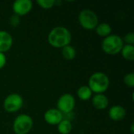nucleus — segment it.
<instances>
[{
  "instance_id": "nucleus-17",
  "label": "nucleus",
  "mask_w": 134,
  "mask_h": 134,
  "mask_svg": "<svg viewBox=\"0 0 134 134\" xmlns=\"http://www.w3.org/2000/svg\"><path fill=\"white\" fill-rule=\"evenodd\" d=\"M77 54L76 49L71 45H68L62 48V56L68 60H71L75 58Z\"/></svg>"
},
{
  "instance_id": "nucleus-13",
  "label": "nucleus",
  "mask_w": 134,
  "mask_h": 134,
  "mask_svg": "<svg viewBox=\"0 0 134 134\" xmlns=\"http://www.w3.org/2000/svg\"><path fill=\"white\" fill-rule=\"evenodd\" d=\"M95 31L99 36L106 38L108 35H111L112 28L111 25L108 23H100L98 24V25L95 28Z\"/></svg>"
},
{
  "instance_id": "nucleus-14",
  "label": "nucleus",
  "mask_w": 134,
  "mask_h": 134,
  "mask_svg": "<svg viewBox=\"0 0 134 134\" xmlns=\"http://www.w3.org/2000/svg\"><path fill=\"white\" fill-rule=\"evenodd\" d=\"M77 95L81 100L87 101L92 97L93 92L88 86H82L78 89Z\"/></svg>"
},
{
  "instance_id": "nucleus-7",
  "label": "nucleus",
  "mask_w": 134,
  "mask_h": 134,
  "mask_svg": "<svg viewBox=\"0 0 134 134\" xmlns=\"http://www.w3.org/2000/svg\"><path fill=\"white\" fill-rule=\"evenodd\" d=\"M75 107V99L71 93L62 94L57 102V109L63 115L70 114L73 111Z\"/></svg>"
},
{
  "instance_id": "nucleus-4",
  "label": "nucleus",
  "mask_w": 134,
  "mask_h": 134,
  "mask_svg": "<svg viewBox=\"0 0 134 134\" xmlns=\"http://www.w3.org/2000/svg\"><path fill=\"white\" fill-rule=\"evenodd\" d=\"M78 18L81 27L88 31L95 30L99 24L97 15L91 9H85L81 10Z\"/></svg>"
},
{
  "instance_id": "nucleus-1",
  "label": "nucleus",
  "mask_w": 134,
  "mask_h": 134,
  "mask_svg": "<svg viewBox=\"0 0 134 134\" xmlns=\"http://www.w3.org/2000/svg\"><path fill=\"white\" fill-rule=\"evenodd\" d=\"M72 39L71 31L64 27H56L53 28L48 35V42L49 45L54 48H64L70 45Z\"/></svg>"
},
{
  "instance_id": "nucleus-20",
  "label": "nucleus",
  "mask_w": 134,
  "mask_h": 134,
  "mask_svg": "<svg viewBox=\"0 0 134 134\" xmlns=\"http://www.w3.org/2000/svg\"><path fill=\"white\" fill-rule=\"evenodd\" d=\"M20 16L16 15V14H13L11 15V16L9 17V22L10 24V25L13 27H18V25L20 24Z\"/></svg>"
},
{
  "instance_id": "nucleus-15",
  "label": "nucleus",
  "mask_w": 134,
  "mask_h": 134,
  "mask_svg": "<svg viewBox=\"0 0 134 134\" xmlns=\"http://www.w3.org/2000/svg\"><path fill=\"white\" fill-rule=\"evenodd\" d=\"M58 132L60 134H69L72 130V124L69 119H64L57 125Z\"/></svg>"
},
{
  "instance_id": "nucleus-16",
  "label": "nucleus",
  "mask_w": 134,
  "mask_h": 134,
  "mask_svg": "<svg viewBox=\"0 0 134 134\" xmlns=\"http://www.w3.org/2000/svg\"><path fill=\"white\" fill-rule=\"evenodd\" d=\"M120 53L122 57L126 60L133 61L134 60V46L124 44Z\"/></svg>"
},
{
  "instance_id": "nucleus-10",
  "label": "nucleus",
  "mask_w": 134,
  "mask_h": 134,
  "mask_svg": "<svg viewBox=\"0 0 134 134\" xmlns=\"http://www.w3.org/2000/svg\"><path fill=\"white\" fill-rule=\"evenodd\" d=\"M126 115V111L122 105H114L109 108L108 116L115 122H119L125 119Z\"/></svg>"
},
{
  "instance_id": "nucleus-19",
  "label": "nucleus",
  "mask_w": 134,
  "mask_h": 134,
  "mask_svg": "<svg viewBox=\"0 0 134 134\" xmlns=\"http://www.w3.org/2000/svg\"><path fill=\"white\" fill-rule=\"evenodd\" d=\"M124 83L126 86L130 88H133L134 87V73L130 72L128 73L125 75L124 77Z\"/></svg>"
},
{
  "instance_id": "nucleus-8",
  "label": "nucleus",
  "mask_w": 134,
  "mask_h": 134,
  "mask_svg": "<svg viewBox=\"0 0 134 134\" xmlns=\"http://www.w3.org/2000/svg\"><path fill=\"white\" fill-rule=\"evenodd\" d=\"M32 7L33 3L31 0H16L13 3L12 9L14 14L22 16L28 14Z\"/></svg>"
},
{
  "instance_id": "nucleus-9",
  "label": "nucleus",
  "mask_w": 134,
  "mask_h": 134,
  "mask_svg": "<svg viewBox=\"0 0 134 134\" xmlns=\"http://www.w3.org/2000/svg\"><path fill=\"white\" fill-rule=\"evenodd\" d=\"M43 118L48 124L57 126L64 119V115L57 108H50L45 112Z\"/></svg>"
},
{
  "instance_id": "nucleus-2",
  "label": "nucleus",
  "mask_w": 134,
  "mask_h": 134,
  "mask_svg": "<svg viewBox=\"0 0 134 134\" xmlns=\"http://www.w3.org/2000/svg\"><path fill=\"white\" fill-rule=\"evenodd\" d=\"M110 86V79L108 76L101 71L93 73L89 79L88 86L92 90L93 93H104L108 90Z\"/></svg>"
},
{
  "instance_id": "nucleus-6",
  "label": "nucleus",
  "mask_w": 134,
  "mask_h": 134,
  "mask_svg": "<svg viewBox=\"0 0 134 134\" xmlns=\"http://www.w3.org/2000/svg\"><path fill=\"white\" fill-rule=\"evenodd\" d=\"M24 104V100L21 95L16 93L9 94L3 101L4 109L9 113H13L18 111L22 108Z\"/></svg>"
},
{
  "instance_id": "nucleus-12",
  "label": "nucleus",
  "mask_w": 134,
  "mask_h": 134,
  "mask_svg": "<svg viewBox=\"0 0 134 134\" xmlns=\"http://www.w3.org/2000/svg\"><path fill=\"white\" fill-rule=\"evenodd\" d=\"M93 106L97 110H104L109 105V100L104 93L95 94L92 97Z\"/></svg>"
},
{
  "instance_id": "nucleus-21",
  "label": "nucleus",
  "mask_w": 134,
  "mask_h": 134,
  "mask_svg": "<svg viewBox=\"0 0 134 134\" xmlns=\"http://www.w3.org/2000/svg\"><path fill=\"white\" fill-rule=\"evenodd\" d=\"M123 42H126V45H132L134 44V34L133 32H129L125 35V36L122 38Z\"/></svg>"
},
{
  "instance_id": "nucleus-18",
  "label": "nucleus",
  "mask_w": 134,
  "mask_h": 134,
  "mask_svg": "<svg viewBox=\"0 0 134 134\" xmlns=\"http://www.w3.org/2000/svg\"><path fill=\"white\" fill-rule=\"evenodd\" d=\"M37 4L44 9H49L55 6V0H38Z\"/></svg>"
},
{
  "instance_id": "nucleus-3",
  "label": "nucleus",
  "mask_w": 134,
  "mask_h": 134,
  "mask_svg": "<svg viewBox=\"0 0 134 134\" xmlns=\"http://www.w3.org/2000/svg\"><path fill=\"white\" fill-rule=\"evenodd\" d=\"M124 42L122 38L118 35H110L106 38H104L101 47L103 51L109 55H115L121 52Z\"/></svg>"
},
{
  "instance_id": "nucleus-11",
  "label": "nucleus",
  "mask_w": 134,
  "mask_h": 134,
  "mask_svg": "<svg viewBox=\"0 0 134 134\" xmlns=\"http://www.w3.org/2000/svg\"><path fill=\"white\" fill-rule=\"evenodd\" d=\"M13 43L12 35L6 31H0V53L9 51Z\"/></svg>"
},
{
  "instance_id": "nucleus-23",
  "label": "nucleus",
  "mask_w": 134,
  "mask_h": 134,
  "mask_svg": "<svg viewBox=\"0 0 134 134\" xmlns=\"http://www.w3.org/2000/svg\"><path fill=\"white\" fill-rule=\"evenodd\" d=\"M133 127H134V124L133 123H132V124H131V133L132 134H133V132H134Z\"/></svg>"
},
{
  "instance_id": "nucleus-22",
  "label": "nucleus",
  "mask_w": 134,
  "mask_h": 134,
  "mask_svg": "<svg viewBox=\"0 0 134 134\" xmlns=\"http://www.w3.org/2000/svg\"><path fill=\"white\" fill-rule=\"evenodd\" d=\"M6 64V57L5 53H0V69H2Z\"/></svg>"
},
{
  "instance_id": "nucleus-5",
  "label": "nucleus",
  "mask_w": 134,
  "mask_h": 134,
  "mask_svg": "<svg viewBox=\"0 0 134 134\" xmlns=\"http://www.w3.org/2000/svg\"><path fill=\"white\" fill-rule=\"evenodd\" d=\"M32 118L26 114L17 115L13 123V130L16 134H27L33 127Z\"/></svg>"
}]
</instances>
